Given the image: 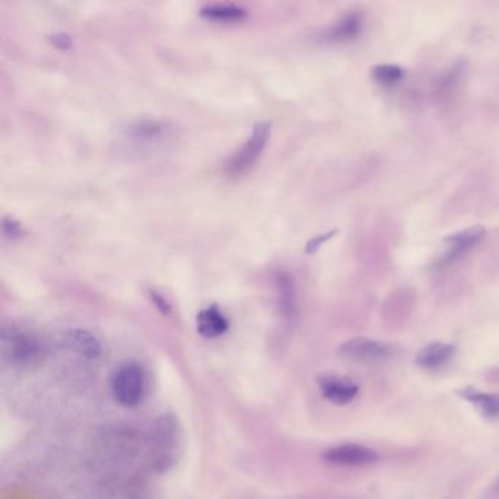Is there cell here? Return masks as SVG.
<instances>
[{
  "instance_id": "22",
  "label": "cell",
  "mask_w": 499,
  "mask_h": 499,
  "mask_svg": "<svg viewBox=\"0 0 499 499\" xmlns=\"http://www.w3.org/2000/svg\"><path fill=\"white\" fill-rule=\"evenodd\" d=\"M495 489H496V491L499 492V479H498V482H496Z\"/></svg>"
},
{
  "instance_id": "7",
  "label": "cell",
  "mask_w": 499,
  "mask_h": 499,
  "mask_svg": "<svg viewBox=\"0 0 499 499\" xmlns=\"http://www.w3.org/2000/svg\"><path fill=\"white\" fill-rule=\"evenodd\" d=\"M173 130L169 120L145 118L130 122L125 130V135L138 144H156L171 137Z\"/></svg>"
},
{
  "instance_id": "6",
  "label": "cell",
  "mask_w": 499,
  "mask_h": 499,
  "mask_svg": "<svg viewBox=\"0 0 499 499\" xmlns=\"http://www.w3.org/2000/svg\"><path fill=\"white\" fill-rule=\"evenodd\" d=\"M317 382L322 397L336 406H348L359 396V385L343 375L321 374Z\"/></svg>"
},
{
  "instance_id": "13",
  "label": "cell",
  "mask_w": 499,
  "mask_h": 499,
  "mask_svg": "<svg viewBox=\"0 0 499 499\" xmlns=\"http://www.w3.org/2000/svg\"><path fill=\"white\" fill-rule=\"evenodd\" d=\"M362 28V16L359 12H350L329 26L328 30L322 34V40L328 41V43H344V41L355 40L356 37H359Z\"/></svg>"
},
{
  "instance_id": "18",
  "label": "cell",
  "mask_w": 499,
  "mask_h": 499,
  "mask_svg": "<svg viewBox=\"0 0 499 499\" xmlns=\"http://www.w3.org/2000/svg\"><path fill=\"white\" fill-rule=\"evenodd\" d=\"M462 70H464V63L463 62L457 63L452 69L448 70L447 74L444 75V79L441 82L442 88L450 89V87L455 86L460 77H462Z\"/></svg>"
},
{
  "instance_id": "16",
  "label": "cell",
  "mask_w": 499,
  "mask_h": 499,
  "mask_svg": "<svg viewBox=\"0 0 499 499\" xmlns=\"http://www.w3.org/2000/svg\"><path fill=\"white\" fill-rule=\"evenodd\" d=\"M370 74H372V78L381 84L384 87H392L399 84L401 79L404 78L403 68L399 67V65H391V63H382V65H375L372 69H370Z\"/></svg>"
},
{
  "instance_id": "5",
  "label": "cell",
  "mask_w": 499,
  "mask_h": 499,
  "mask_svg": "<svg viewBox=\"0 0 499 499\" xmlns=\"http://www.w3.org/2000/svg\"><path fill=\"white\" fill-rule=\"evenodd\" d=\"M322 460L329 466L346 467V469H362L377 464L379 454L374 448L367 445L346 442L334 445L322 454Z\"/></svg>"
},
{
  "instance_id": "19",
  "label": "cell",
  "mask_w": 499,
  "mask_h": 499,
  "mask_svg": "<svg viewBox=\"0 0 499 499\" xmlns=\"http://www.w3.org/2000/svg\"><path fill=\"white\" fill-rule=\"evenodd\" d=\"M48 40H50V43H52L56 48H60V50H69V48L74 46L72 37L67 33L50 34V36H48Z\"/></svg>"
},
{
  "instance_id": "4",
  "label": "cell",
  "mask_w": 499,
  "mask_h": 499,
  "mask_svg": "<svg viewBox=\"0 0 499 499\" xmlns=\"http://www.w3.org/2000/svg\"><path fill=\"white\" fill-rule=\"evenodd\" d=\"M271 137V123L259 122L254 126L251 137L242 145L239 151L227 163V172L232 176L246 173L255 166L256 160L261 157Z\"/></svg>"
},
{
  "instance_id": "1",
  "label": "cell",
  "mask_w": 499,
  "mask_h": 499,
  "mask_svg": "<svg viewBox=\"0 0 499 499\" xmlns=\"http://www.w3.org/2000/svg\"><path fill=\"white\" fill-rule=\"evenodd\" d=\"M0 350L6 362L18 368L34 367L45 356V346L37 334L16 324L2 327Z\"/></svg>"
},
{
  "instance_id": "8",
  "label": "cell",
  "mask_w": 499,
  "mask_h": 499,
  "mask_svg": "<svg viewBox=\"0 0 499 499\" xmlns=\"http://www.w3.org/2000/svg\"><path fill=\"white\" fill-rule=\"evenodd\" d=\"M484 234H486V230L483 227L473 226L445 237L444 241L447 242L448 249L441 258L440 265H450L457 259L462 258L463 255H466L470 249L474 248L477 244H481Z\"/></svg>"
},
{
  "instance_id": "15",
  "label": "cell",
  "mask_w": 499,
  "mask_h": 499,
  "mask_svg": "<svg viewBox=\"0 0 499 499\" xmlns=\"http://www.w3.org/2000/svg\"><path fill=\"white\" fill-rule=\"evenodd\" d=\"M200 14L203 18L217 23H237L248 16L246 9L234 4L205 5Z\"/></svg>"
},
{
  "instance_id": "10",
  "label": "cell",
  "mask_w": 499,
  "mask_h": 499,
  "mask_svg": "<svg viewBox=\"0 0 499 499\" xmlns=\"http://www.w3.org/2000/svg\"><path fill=\"white\" fill-rule=\"evenodd\" d=\"M62 343L68 350L74 351L75 355L81 356L84 359L96 360L103 353L100 341L87 329H68L63 333Z\"/></svg>"
},
{
  "instance_id": "21",
  "label": "cell",
  "mask_w": 499,
  "mask_h": 499,
  "mask_svg": "<svg viewBox=\"0 0 499 499\" xmlns=\"http://www.w3.org/2000/svg\"><path fill=\"white\" fill-rule=\"evenodd\" d=\"M334 234H336V232H329V234H319V236L314 237V239L307 244V254H314L322 244H326L328 239H331V237L334 236Z\"/></svg>"
},
{
  "instance_id": "20",
  "label": "cell",
  "mask_w": 499,
  "mask_h": 499,
  "mask_svg": "<svg viewBox=\"0 0 499 499\" xmlns=\"http://www.w3.org/2000/svg\"><path fill=\"white\" fill-rule=\"evenodd\" d=\"M150 297H151L152 304L156 305L157 309L163 315H169L172 312V307L167 302L166 297L163 295H160L156 290H150Z\"/></svg>"
},
{
  "instance_id": "12",
  "label": "cell",
  "mask_w": 499,
  "mask_h": 499,
  "mask_svg": "<svg viewBox=\"0 0 499 499\" xmlns=\"http://www.w3.org/2000/svg\"><path fill=\"white\" fill-rule=\"evenodd\" d=\"M455 394L477 409L483 418L491 419V421L499 418L498 392L482 391L474 387H464V389L457 390Z\"/></svg>"
},
{
  "instance_id": "3",
  "label": "cell",
  "mask_w": 499,
  "mask_h": 499,
  "mask_svg": "<svg viewBox=\"0 0 499 499\" xmlns=\"http://www.w3.org/2000/svg\"><path fill=\"white\" fill-rule=\"evenodd\" d=\"M394 346L387 341L375 340L368 337H355L344 341L338 348V355L348 362L363 365H379L394 358Z\"/></svg>"
},
{
  "instance_id": "11",
  "label": "cell",
  "mask_w": 499,
  "mask_h": 499,
  "mask_svg": "<svg viewBox=\"0 0 499 499\" xmlns=\"http://www.w3.org/2000/svg\"><path fill=\"white\" fill-rule=\"evenodd\" d=\"M229 319L223 314L219 305H210L203 307L200 314L196 315V331L203 338H217L227 333Z\"/></svg>"
},
{
  "instance_id": "2",
  "label": "cell",
  "mask_w": 499,
  "mask_h": 499,
  "mask_svg": "<svg viewBox=\"0 0 499 499\" xmlns=\"http://www.w3.org/2000/svg\"><path fill=\"white\" fill-rule=\"evenodd\" d=\"M110 385L116 403L133 409L144 401L149 382L145 369L140 363L125 362L116 368Z\"/></svg>"
},
{
  "instance_id": "9",
  "label": "cell",
  "mask_w": 499,
  "mask_h": 499,
  "mask_svg": "<svg viewBox=\"0 0 499 499\" xmlns=\"http://www.w3.org/2000/svg\"><path fill=\"white\" fill-rule=\"evenodd\" d=\"M455 351L457 348L454 344L445 343V341H431L418 351L414 363L421 369L438 372V370L444 369L448 363L454 359Z\"/></svg>"
},
{
  "instance_id": "17",
  "label": "cell",
  "mask_w": 499,
  "mask_h": 499,
  "mask_svg": "<svg viewBox=\"0 0 499 499\" xmlns=\"http://www.w3.org/2000/svg\"><path fill=\"white\" fill-rule=\"evenodd\" d=\"M2 234H4L5 239L16 241V239L26 234V230H24L23 224L16 217L5 215L4 219H2Z\"/></svg>"
},
{
  "instance_id": "14",
  "label": "cell",
  "mask_w": 499,
  "mask_h": 499,
  "mask_svg": "<svg viewBox=\"0 0 499 499\" xmlns=\"http://www.w3.org/2000/svg\"><path fill=\"white\" fill-rule=\"evenodd\" d=\"M277 286L278 307L286 321H295L297 317V296L295 281L290 274L280 273L275 278Z\"/></svg>"
}]
</instances>
